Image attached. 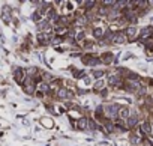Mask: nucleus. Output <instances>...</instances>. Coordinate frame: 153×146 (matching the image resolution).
<instances>
[{
    "mask_svg": "<svg viewBox=\"0 0 153 146\" xmlns=\"http://www.w3.org/2000/svg\"><path fill=\"white\" fill-rule=\"evenodd\" d=\"M104 84H105L104 80H98V81L95 83V89H101V88H104Z\"/></svg>",
    "mask_w": 153,
    "mask_h": 146,
    "instance_id": "f3484780",
    "label": "nucleus"
},
{
    "mask_svg": "<svg viewBox=\"0 0 153 146\" xmlns=\"http://www.w3.org/2000/svg\"><path fill=\"white\" fill-rule=\"evenodd\" d=\"M99 14H101V15L107 14V9H105V8H101V9H99Z\"/></svg>",
    "mask_w": 153,
    "mask_h": 146,
    "instance_id": "393cba45",
    "label": "nucleus"
},
{
    "mask_svg": "<svg viewBox=\"0 0 153 146\" xmlns=\"http://www.w3.org/2000/svg\"><path fill=\"white\" fill-rule=\"evenodd\" d=\"M39 17H41V14H39V12H35V14L32 15V20H35V21H39Z\"/></svg>",
    "mask_w": 153,
    "mask_h": 146,
    "instance_id": "412c9836",
    "label": "nucleus"
},
{
    "mask_svg": "<svg viewBox=\"0 0 153 146\" xmlns=\"http://www.w3.org/2000/svg\"><path fill=\"white\" fill-rule=\"evenodd\" d=\"M87 127H89V121H87L86 117H81V119L78 121V128H80V130H86Z\"/></svg>",
    "mask_w": 153,
    "mask_h": 146,
    "instance_id": "0eeeda50",
    "label": "nucleus"
},
{
    "mask_svg": "<svg viewBox=\"0 0 153 146\" xmlns=\"http://www.w3.org/2000/svg\"><path fill=\"white\" fill-rule=\"evenodd\" d=\"M126 35H128L129 38H134L137 35V29L134 27V26H131V27H128V30H126Z\"/></svg>",
    "mask_w": 153,
    "mask_h": 146,
    "instance_id": "9d476101",
    "label": "nucleus"
},
{
    "mask_svg": "<svg viewBox=\"0 0 153 146\" xmlns=\"http://www.w3.org/2000/svg\"><path fill=\"white\" fill-rule=\"evenodd\" d=\"M102 75H104V71H93V77H95V78H99Z\"/></svg>",
    "mask_w": 153,
    "mask_h": 146,
    "instance_id": "a211bd4d",
    "label": "nucleus"
},
{
    "mask_svg": "<svg viewBox=\"0 0 153 146\" xmlns=\"http://www.w3.org/2000/svg\"><path fill=\"white\" fill-rule=\"evenodd\" d=\"M89 128H90V130H95V128H96V125L93 124L92 121H89Z\"/></svg>",
    "mask_w": 153,
    "mask_h": 146,
    "instance_id": "b1692460",
    "label": "nucleus"
},
{
    "mask_svg": "<svg viewBox=\"0 0 153 146\" xmlns=\"http://www.w3.org/2000/svg\"><path fill=\"white\" fill-rule=\"evenodd\" d=\"M137 122H138V119H137V116H131V117L128 119V127H129V128H132V127H135V125H137Z\"/></svg>",
    "mask_w": 153,
    "mask_h": 146,
    "instance_id": "9b49d317",
    "label": "nucleus"
},
{
    "mask_svg": "<svg viewBox=\"0 0 153 146\" xmlns=\"http://www.w3.org/2000/svg\"><path fill=\"white\" fill-rule=\"evenodd\" d=\"M57 95H59V98H60V99H65V98H71L72 96V92L71 90H66V89H60Z\"/></svg>",
    "mask_w": 153,
    "mask_h": 146,
    "instance_id": "20e7f679",
    "label": "nucleus"
},
{
    "mask_svg": "<svg viewBox=\"0 0 153 146\" xmlns=\"http://www.w3.org/2000/svg\"><path fill=\"white\" fill-rule=\"evenodd\" d=\"M75 39H77V41H83V39H84V32L83 30H78L77 35H75Z\"/></svg>",
    "mask_w": 153,
    "mask_h": 146,
    "instance_id": "dca6fc26",
    "label": "nucleus"
},
{
    "mask_svg": "<svg viewBox=\"0 0 153 146\" xmlns=\"http://www.w3.org/2000/svg\"><path fill=\"white\" fill-rule=\"evenodd\" d=\"M102 35H104L102 29H95V30H93V36H95V38H101Z\"/></svg>",
    "mask_w": 153,
    "mask_h": 146,
    "instance_id": "2eb2a0df",
    "label": "nucleus"
},
{
    "mask_svg": "<svg viewBox=\"0 0 153 146\" xmlns=\"http://www.w3.org/2000/svg\"><path fill=\"white\" fill-rule=\"evenodd\" d=\"M119 116H120V117H128V116H129V111H128V109L122 107L120 110H119Z\"/></svg>",
    "mask_w": 153,
    "mask_h": 146,
    "instance_id": "ddd939ff",
    "label": "nucleus"
},
{
    "mask_svg": "<svg viewBox=\"0 0 153 146\" xmlns=\"http://www.w3.org/2000/svg\"><path fill=\"white\" fill-rule=\"evenodd\" d=\"M111 42L113 44H123L125 42V35H123V33H116V35L113 36Z\"/></svg>",
    "mask_w": 153,
    "mask_h": 146,
    "instance_id": "7ed1b4c3",
    "label": "nucleus"
},
{
    "mask_svg": "<svg viewBox=\"0 0 153 146\" xmlns=\"http://www.w3.org/2000/svg\"><path fill=\"white\" fill-rule=\"evenodd\" d=\"M143 128H144V131H146V132H150V131H152L150 125H149L147 122H144V124H143Z\"/></svg>",
    "mask_w": 153,
    "mask_h": 146,
    "instance_id": "aec40b11",
    "label": "nucleus"
},
{
    "mask_svg": "<svg viewBox=\"0 0 153 146\" xmlns=\"http://www.w3.org/2000/svg\"><path fill=\"white\" fill-rule=\"evenodd\" d=\"M131 142L134 143V145H138L141 140H140V137H137V136H132V137H131Z\"/></svg>",
    "mask_w": 153,
    "mask_h": 146,
    "instance_id": "6ab92c4d",
    "label": "nucleus"
},
{
    "mask_svg": "<svg viewBox=\"0 0 153 146\" xmlns=\"http://www.w3.org/2000/svg\"><path fill=\"white\" fill-rule=\"evenodd\" d=\"M150 33H152V29H150V27H144V29L141 30V36H143V38H147Z\"/></svg>",
    "mask_w": 153,
    "mask_h": 146,
    "instance_id": "4468645a",
    "label": "nucleus"
},
{
    "mask_svg": "<svg viewBox=\"0 0 153 146\" xmlns=\"http://www.w3.org/2000/svg\"><path fill=\"white\" fill-rule=\"evenodd\" d=\"M99 62H101L99 59H92V60H89L87 63H89V65H96V63H99Z\"/></svg>",
    "mask_w": 153,
    "mask_h": 146,
    "instance_id": "4be33fe9",
    "label": "nucleus"
},
{
    "mask_svg": "<svg viewBox=\"0 0 153 146\" xmlns=\"http://www.w3.org/2000/svg\"><path fill=\"white\" fill-rule=\"evenodd\" d=\"M119 105L117 104H107L105 105V115H107L108 117H113V116H116L119 113Z\"/></svg>",
    "mask_w": 153,
    "mask_h": 146,
    "instance_id": "f257e3e1",
    "label": "nucleus"
},
{
    "mask_svg": "<svg viewBox=\"0 0 153 146\" xmlns=\"http://www.w3.org/2000/svg\"><path fill=\"white\" fill-rule=\"evenodd\" d=\"M102 62L104 63H111L113 62V53H105V54H102Z\"/></svg>",
    "mask_w": 153,
    "mask_h": 146,
    "instance_id": "6e6552de",
    "label": "nucleus"
},
{
    "mask_svg": "<svg viewBox=\"0 0 153 146\" xmlns=\"http://www.w3.org/2000/svg\"><path fill=\"white\" fill-rule=\"evenodd\" d=\"M24 90L27 92V94H33V92H35V83H33L32 80L24 83Z\"/></svg>",
    "mask_w": 153,
    "mask_h": 146,
    "instance_id": "39448f33",
    "label": "nucleus"
},
{
    "mask_svg": "<svg viewBox=\"0 0 153 146\" xmlns=\"http://www.w3.org/2000/svg\"><path fill=\"white\" fill-rule=\"evenodd\" d=\"M14 75H15V80H17L18 83H23V81H24V75H26V72H24V69H23V68H17V69H15V72H14Z\"/></svg>",
    "mask_w": 153,
    "mask_h": 146,
    "instance_id": "f03ea898",
    "label": "nucleus"
},
{
    "mask_svg": "<svg viewBox=\"0 0 153 146\" xmlns=\"http://www.w3.org/2000/svg\"><path fill=\"white\" fill-rule=\"evenodd\" d=\"M9 18H11L9 8H8V6H5V8H3V20H5V21H9Z\"/></svg>",
    "mask_w": 153,
    "mask_h": 146,
    "instance_id": "f8f14e48",
    "label": "nucleus"
},
{
    "mask_svg": "<svg viewBox=\"0 0 153 146\" xmlns=\"http://www.w3.org/2000/svg\"><path fill=\"white\" fill-rule=\"evenodd\" d=\"M108 83H110L111 86H117L119 83H120V78H119L117 75H110V80H108Z\"/></svg>",
    "mask_w": 153,
    "mask_h": 146,
    "instance_id": "1a4fd4ad",
    "label": "nucleus"
},
{
    "mask_svg": "<svg viewBox=\"0 0 153 146\" xmlns=\"http://www.w3.org/2000/svg\"><path fill=\"white\" fill-rule=\"evenodd\" d=\"M39 90H48V86H47L45 83H41V86H39Z\"/></svg>",
    "mask_w": 153,
    "mask_h": 146,
    "instance_id": "5701e85b",
    "label": "nucleus"
},
{
    "mask_svg": "<svg viewBox=\"0 0 153 146\" xmlns=\"http://www.w3.org/2000/svg\"><path fill=\"white\" fill-rule=\"evenodd\" d=\"M48 38H50V33H39V35H38V41H39V44L45 45L47 41H48Z\"/></svg>",
    "mask_w": 153,
    "mask_h": 146,
    "instance_id": "423d86ee",
    "label": "nucleus"
},
{
    "mask_svg": "<svg viewBox=\"0 0 153 146\" xmlns=\"http://www.w3.org/2000/svg\"><path fill=\"white\" fill-rule=\"evenodd\" d=\"M84 5H86V6H93V5H95V2H86Z\"/></svg>",
    "mask_w": 153,
    "mask_h": 146,
    "instance_id": "bb28decb",
    "label": "nucleus"
},
{
    "mask_svg": "<svg viewBox=\"0 0 153 146\" xmlns=\"http://www.w3.org/2000/svg\"><path fill=\"white\" fill-rule=\"evenodd\" d=\"M131 56H132V54H131V53H126V54H125V56H123V59H129V57H131Z\"/></svg>",
    "mask_w": 153,
    "mask_h": 146,
    "instance_id": "cd10ccee",
    "label": "nucleus"
},
{
    "mask_svg": "<svg viewBox=\"0 0 153 146\" xmlns=\"http://www.w3.org/2000/svg\"><path fill=\"white\" fill-rule=\"evenodd\" d=\"M81 75H84V71H80V72L75 74V77H81Z\"/></svg>",
    "mask_w": 153,
    "mask_h": 146,
    "instance_id": "a878e982",
    "label": "nucleus"
}]
</instances>
